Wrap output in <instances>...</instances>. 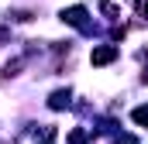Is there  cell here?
Here are the masks:
<instances>
[{
	"instance_id": "277c9868",
	"label": "cell",
	"mask_w": 148,
	"mask_h": 144,
	"mask_svg": "<svg viewBox=\"0 0 148 144\" xmlns=\"http://www.w3.org/2000/svg\"><path fill=\"white\" fill-rule=\"evenodd\" d=\"M131 117H134V124H141V127H148V107H138L134 113H131Z\"/></svg>"
},
{
	"instance_id": "5b68a950",
	"label": "cell",
	"mask_w": 148,
	"mask_h": 144,
	"mask_svg": "<svg viewBox=\"0 0 148 144\" xmlns=\"http://www.w3.org/2000/svg\"><path fill=\"white\" fill-rule=\"evenodd\" d=\"M86 141V130H73V134H69V144H83Z\"/></svg>"
},
{
	"instance_id": "9c48e42d",
	"label": "cell",
	"mask_w": 148,
	"mask_h": 144,
	"mask_svg": "<svg viewBox=\"0 0 148 144\" xmlns=\"http://www.w3.org/2000/svg\"><path fill=\"white\" fill-rule=\"evenodd\" d=\"M45 144H48V141H45Z\"/></svg>"
},
{
	"instance_id": "3957f363",
	"label": "cell",
	"mask_w": 148,
	"mask_h": 144,
	"mask_svg": "<svg viewBox=\"0 0 148 144\" xmlns=\"http://www.w3.org/2000/svg\"><path fill=\"white\" fill-rule=\"evenodd\" d=\"M69 100H73L69 89H55V93L48 96V107H52V110H66V107H69Z\"/></svg>"
},
{
	"instance_id": "ba28073f",
	"label": "cell",
	"mask_w": 148,
	"mask_h": 144,
	"mask_svg": "<svg viewBox=\"0 0 148 144\" xmlns=\"http://www.w3.org/2000/svg\"><path fill=\"white\" fill-rule=\"evenodd\" d=\"M3 38H7V28H0V41H3Z\"/></svg>"
},
{
	"instance_id": "7a4b0ae2",
	"label": "cell",
	"mask_w": 148,
	"mask_h": 144,
	"mask_svg": "<svg viewBox=\"0 0 148 144\" xmlns=\"http://www.w3.org/2000/svg\"><path fill=\"white\" fill-rule=\"evenodd\" d=\"M62 21H66V24H73V28H83V31H90L86 7H69V10H62Z\"/></svg>"
},
{
	"instance_id": "6da1fadb",
	"label": "cell",
	"mask_w": 148,
	"mask_h": 144,
	"mask_svg": "<svg viewBox=\"0 0 148 144\" xmlns=\"http://www.w3.org/2000/svg\"><path fill=\"white\" fill-rule=\"evenodd\" d=\"M114 58H117V45H100V48L90 52V62L93 65H110Z\"/></svg>"
},
{
	"instance_id": "52a82bcc",
	"label": "cell",
	"mask_w": 148,
	"mask_h": 144,
	"mask_svg": "<svg viewBox=\"0 0 148 144\" xmlns=\"http://www.w3.org/2000/svg\"><path fill=\"white\" fill-rule=\"evenodd\" d=\"M117 144H138V141H134L131 134H124V137H121V141H117Z\"/></svg>"
},
{
	"instance_id": "8992f818",
	"label": "cell",
	"mask_w": 148,
	"mask_h": 144,
	"mask_svg": "<svg viewBox=\"0 0 148 144\" xmlns=\"http://www.w3.org/2000/svg\"><path fill=\"white\" fill-rule=\"evenodd\" d=\"M134 10H138V14L148 21V3H145V0H138V3H134Z\"/></svg>"
}]
</instances>
